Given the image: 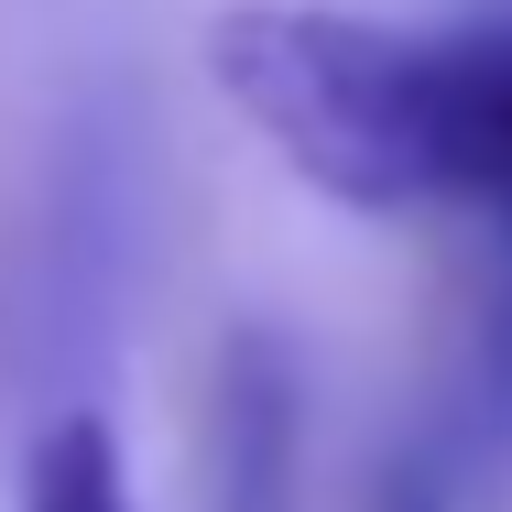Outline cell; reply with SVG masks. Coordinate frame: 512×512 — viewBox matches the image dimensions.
<instances>
[{"instance_id": "cell-4", "label": "cell", "mask_w": 512, "mask_h": 512, "mask_svg": "<svg viewBox=\"0 0 512 512\" xmlns=\"http://www.w3.org/2000/svg\"><path fill=\"white\" fill-rule=\"evenodd\" d=\"M22 512H131L120 491V447L99 414H55L22 458Z\"/></svg>"}, {"instance_id": "cell-1", "label": "cell", "mask_w": 512, "mask_h": 512, "mask_svg": "<svg viewBox=\"0 0 512 512\" xmlns=\"http://www.w3.org/2000/svg\"><path fill=\"white\" fill-rule=\"evenodd\" d=\"M207 66L262 120V142L338 207H447L491 251H512V0L436 33L251 0L218 11Z\"/></svg>"}, {"instance_id": "cell-5", "label": "cell", "mask_w": 512, "mask_h": 512, "mask_svg": "<svg viewBox=\"0 0 512 512\" xmlns=\"http://www.w3.org/2000/svg\"><path fill=\"white\" fill-rule=\"evenodd\" d=\"M371 512H447L436 458H425V447H414V458H393V469H382V491H371Z\"/></svg>"}, {"instance_id": "cell-2", "label": "cell", "mask_w": 512, "mask_h": 512, "mask_svg": "<svg viewBox=\"0 0 512 512\" xmlns=\"http://www.w3.org/2000/svg\"><path fill=\"white\" fill-rule=\"evenodd\" d=\"M120 262H131V186H120L109 131H77L55 153L44 218L11 273V371L22 382H77V360L99 349L109 306H120Z\"/></svg>"}, {"instance_id": "cell-3", "label": "cell", "mask_w": 512, "mask_h": 512, "mask_svg": "<svg viewBox=\"0 0 512 512\" xmlns=\"http://www.w3.org/2000/svg\"><path fill=\"white\" fill-rule=\"evenodd\" d=\"M295 447H306V371H295L284 327H229L197 414L207 512H295Z\"/></svg>"}]
</instances>
